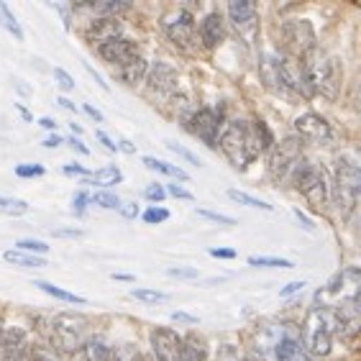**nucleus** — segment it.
Instances as JSON below:
<instances>
[{"instance_id":"39448f33","label":"nucleus","mask_w":361,"mask_h":361,"mask_svg":"<svg viewBox=\"0 0 361 361\" xmlns=\"http://www.w3.org/2000/svg\"><path fill=\"white\" fill-rule=\"evenodd\" d=\"M302 348L313 356H328L331 348H334V331H331V323H328V315L323 307H313L305 318V326H302Z\"/></svg>"},{"instance_id":"4d7b16f0","label":"nucleus","mask_w":361,"mask_h":361,"mask_svg":"<svg viewBox=\"0 0 361 361\" xmlns=\"http://www.w3.org/2000/svg\"><path fill=\"white\" fill-rule=\"evenodd\" d=\"M111 277L118 279V282H133V274H121V271H113Z\"/></svg>"},{"instance_id":"bb28decb","label":"nucleus","mask_w":361,"mask_h":361,"mask_svg":"<svg viewBox=\"0 0 361 361\" xmlns=\"http://www.w3.org/2000/svg\"><path fill=\"white\" fill-rule=\"evenodd\" d=\"M228 197L233 202H238V205H246V208H257V210H267V213H271L274 210V205H269V202L259 200V197H254V195L243 192V190H228Z\"/></svg>"},{"instance_id":"393cba45","label":"nucleus","mask_w":361,"mask_h":361,"mask_svg":"<svg viewBox=\"0 0 361 361\" xmlns=\"http://www.w3.org/2000/svg\"><path fill=\"white\" fill-rule=\"evenodd\" d=\"M0 26L6 28L8 34H13V39L16 42H23V28H21V23H18V18L13 16V11L0 0Z\"/></svg>"},{"instance_id":"7c9ffc66","label":"nucleus","mask_w":361,"mask_h":361,"mask_svg":"<svg viewBox=\"0 0 361 361\" xmlns=\"http://www.w3.org/2000/svg\"><path fill=\"white\" fill-rule=\"evenodd\" d=\"M16 249L18 251H26V254H34V257H44L49 251V246L39 238H21V241L16 243Z\"/></svg>"},{"instance_id":"864d4df0","label":"nucleus","mask_w":361,"mask_h":361,"mask_svg":"<svg viewBox=\"0 0 361 361\" xmlns=\"http://www.w3.org/2000/svg\"><path fill=\"white\" fill-rule=\"evenodd\" d=\"M54 236H59V238H67V236H82V231H54Z\"/></svg>"},{"instance_id":"f704fd0d","label":"nucleus","mask_w":361,"mask_h":361,"mask_svg":"<svg viewBox=\"0 0 361 361\" xmlns=\"http://www.w3.org/2000/svg\"><path fill=\"white\" fill-rule=\"evenodd\" d=\"M54 82L59 85L64 92L75 90V77H72L67 70H62V67H54Z\"/></svg>"},{"instance_id":"f03ea898","label":"nucleus","mask_w":361,"mask_h":361,"mask_svg":"<svg viewBox=\"0 0 361 361\" xmlns=\"http://www.w3.org/2000/svg\"><path fill=\"white\" fill-rule=\"evenodd\" d=\"M302 75H305L310 90L320 92L326 100H338L341 87H343V64L338 56L326 54L318 47L300 59Z\"/></svg>"},{"instance_id":"a18cd8bd","label":"nucleus","mask_w":361,"mask_h":361,"mask_svg":"<svg viewBox=\"0 0 361 361\" xmlns=\"http://www.w3.org/2000/svg\"><path fill=\"white\" fill-rule=\"evenodd\" d=\"M121 213H123V218H136L139 216V205L136 202H121Z\"/></svg>"},{"instance_id":"de8ad7c7","label":"nucleus","mask_w":361,"mask_h":361,"mask_svg":"<svg viewBox=\"0 0 361 361\" xmlns=\"http://www.w3.org/2000/svg\"><path fill=\"white\" fill-rule=\"evenodd\" d=\"M208 254L216 259H236V251L233 249H216V246H213V249H208Z\"/></svg>"},{"instance_id":"2eb2a0df","label":"nucleus","mask_w":361,"mask_h":361,"mask_svg":"<svg viewBox=\"0 0 361 361\" xmlns=\"http://www.w3.org/2000/svg\"><path fill=\"white\" fill-rule=\"evenodd\" d=\"M146 82H149V90L152 92H157L161 97H169L177 90V72L167 62H157L146 72Z\"/></svg>"},{"instance_id":"8fccbe9b","label":"nucleus","mask_w":361,"mask_h":361,"mask_svg":"<svg viewBox=\"0 0 361 361\" xmlns=\"http://www.w3.org/2000/svg\"><path fill=\"white\" fill-rule=\"evenodd\" d=\"M59 144H64V139L59 136V133H51V136H47V139H44V146H47V149H56Z\"/></svg>"},{"instance_id":"6ab92c4d","label":"nucleus","mask_w":361,"mask_h":361,"mask_svg":"<svg viewBox=\"0 0 361 361\" xmlns=\"http://www.w3.org/2000/svg\"><path fill=\"white\" fill-rule=\"evenodd\" d=\"M146 72H149L146 59L144 56H136V59H131V62L123 64V67H116V70H113V77H118L121 82L128 85V87H136V85L146 80Z\"/></svg>"},{"instance_id":"423d86ee","label":"nucleus","mask_w":361,"mask_h":361,"mask_svg":"<svg viewBox=\"0 0 361 361\" xmlns=\"http://www.w3.org/2000/svg\"><path fill=\"white\" fill-rule=\"evenodd\" d=\"M359 192H361L359 164H356L354 157L343 154L336 161V202H338V210H343V213L354 210L356 200H359Z\"/></svg>"},{"instance_id":"5701e85b","label":"nucleus","mask_w":361,"mask_h":361,"mask_svg":"<svg viewBox=\"0 0 361 361\" xmlns=\"http://www.w3.org/2000/svg\"><path fill=\"white\" fill-rule=\"evenodd\" d=\"M3 259H6L8 264L23 267V269H42V267H47V259L44 257H34V254H26V251H18V249L3 251Z\"/></svg>"},{"instance_id":"f257e3e1","label":"nucleus","mask_w":361,"mask_h":361,"mask_svg":"<svg viewBox=\"0 0 361 361\" xmlns=\"http://www.w3.org/2000/svg\"><path fill=\"white\" fill-rule=\"evenodd\" d=\"M218 146L226 154V159L233 164V169H249V164L259 159V154L269 152L274 146V136L267 128L264 121H228L221 128Z\"/></svg>"},{"instance_id":"a211bd4d","label":"nucleus","mask_w":361,"mask_h":361,"mask_svg":"<svg viewBox=\"0 0 361 361\" xmlns=\"http://www.w3.org/2000/svg\"><path fill=\"white\" fill-rule=\"evenodd\" d=\"M228 16L238 31H249L257 26V6L249 0H233L228 3Z\"/></svg>"},{"instance_id":"4c0bfd02","label":"nucleus","mask_w":361,"mask_h":361,"mask_svg":"<svg viewBox=\"0 0 361 361\" xmlns=\"http://www.w3.org/2000/svg\"><path fill=\"white\" fill-rule=\"evenodd\" d=\"M144 195H146V200H152V202H157V205H159V202L167 197V190H164V185L154 182V185H149V188L144 190Z\"/></svg>"},{"instance_id":"58836bf2","label":"nucleus","mask_w":361,"mask_h":361,"mask_svg":"<svg viewBox=\"0 0 361 361\" xmlns=\"http://www.w3.org/2000/svg\"><path fill=\"white\" fill-rule=\"evenodd\" d=\"M87 205H90V195L87 192H77L75 197H72V213H75V216H85Z\"/></svg>"},{"instance_id":"2f4dec72","label":"nucleus","mask_w":361,"mask_h":361,"mask_svg":"<svg viewBox=\"0 0 361 361\" xmlns=\"http://www.w3.org/2000/svg\"><path fill=\"white\" fill-rule=\"evenodd\" d=\"M141 218H144V223H149V226H157V223H164L169 218V210L161 208V205H152V208H146L144 213H141Z\"/></svg>"},{"instance_id":"6e6d98bb","label":"nucleus","mask_w":361,"mask_h":361,"mask_svg":"<svg viewBox=\"0 0 361 361\" xmlns=\"http://www.w3.org/2000/svg\"><path fill=\"white\" fill-rule=\"evenodd\" d=\"M39 126L47 128V131H56V121H51V118H42L39 121Z\"/></svg>"},{"instance_id":"b1692460","label":"nucleus","mask_w":361,"mask_h":361,"mask_svg":"<svg viewBox=\"0 0 361 361\" xmlns=\"http://www.w3.org/2000/svg\"><path fill=\"white\" fill-rule=\"evenodd\" d=\"M144 164L149 169H154V172H161V174H167V177H174V180H182V182L190 180V174L185 172V169H180L177 164H169V161L154 159V157H144Z\"/></svg>"},{"instance_id":"1a4fd4ad","label":"nucleus","mask_w":361,"mask_h":361,"mask_svg":"<svg viewBox=\"0 0 361 361\" xmlns=\"http://www.w3.org/2000/svg\"><path fill=\"white\" fill-rule=\"evenodd\" d=\"M295 131H298L300 141H310V144L326 146L334 141V128H331V123H328L320 113H313V111L298 116V121H295Z\"/></svg>"},{"instance_id":"603ef678","label":"nucleus","mask_w":361,"mask_h":361,"mask_svg":"<svg viewBox=\"0 0 361 361\" xmlns=\"http://www.w3.org/2000/svg\"><path fill=\"white\" fill-rule=\"evenodd\" d=\"M70 146H72V149H77V152H80V154H90V149H87V146H85L80 139H75V136H72V139H70Z\"/></svg>"},{"instance_id":"c756f323","label":"nucleus","mask_w":361,"mask_h":361,"mask_svg":"<svg viewBox=\"0 0 361 361\" xmlns=\"http://www.w3.org/2000/svg\"><path fill=\"white\" fill-rule=\"evenodd\" d=\"M131 298L141 300V302H164L169 300L167 292H159V290H146V287H133L131 290Z\"/></svg>"},{"instance_id":"a878e982","label":"nucleus","mask_w":361,"mask_h":361,"mask_svg":"<svg viewBox=\"0 0 361 361\" xmlns=\"http://www.w3.org/2000/svg\"><path fill=\"white\" fill-rule=\"evenodd\" d=\"M28 213V202L21 197H11V195H0V216L18 218Z\"/></svg>"},{"instance_id":"aec40b11","label":"nucleus","mask_w":361,"mask_h":361,"mask_svg":"<svg viewBox=\"0 0 361 361\" xmlns=\"http://www.w3.org/2000/svg\"><path fill=\"white\" fill-rule=\"evenodd\" d=\"M274 359L277 361H315L313 356L307 354L302 343L298 338H282L274 346Z\"/></svg>"},{"instance_id":"4be33fe9","label":"nucleus","mask_w":361,"mask_h":361,"mask_svg":"<svg viewBox=\"0 0 361 361\" xmlns=\"http://www.w3.org/2000/svg\"><path fill=\"white\" fill-rule=\"evenodd\" d=\"M34 287H39L42 292H47L49 298L62 300V302H70V305H87V300H85L82 295H75V292L64 290V287H56V285H51V282H44V279H36Z\"/></svg>"},{"instance_id":"0eeeda50","label":"nucleus","mask_w":361,"mask_h":361,"mask_svg":"<svg viewBox=\"0 0 361 361\" xmlns=\"http://www.w3.org/2000/svg\"><path fill=\"white\" fill-rule=\"evenodd\" d=\"M279 34H282L285 49L295 59H302V56L310 54L315 49V28H313V23L305 21V18H300V21H285L282 28H279Z\"/></svg>"},{"instance_id":"ddd939ff","label":"nucleus","mask_w":361,"mask_h":361,"mask_svg":"<svg viewBox=\"0 0 361 361\" xmlns=\"http://www.w3.org/2000/svg\"><path fill=\"white\" fill-rule=\"evenodd\" d=\"M0 361H31L28 341L21 328H3L0 331Z\"/></svg>"},{"instance_id":"6e6552de","label":"nucleus","mask_w":361,"mask_h":361,"mask_svg":"<svg viewBox=\"0 0 361 361\" xmlns=\"http://www.w3.org/2000/svg\"><path fill=\"white\" fill-rule=\"evenodd\" d=\"M188 128L200 141H205L210 149H216L223 128V116L213 108H200V111H192L188 116Z\"/></svg>"},{"instance_id":"c03bdc74","label":"nucleus","mask_w":361,"mask_h":361,"mask_svg":"<svg viewBox=\"0 0 361 361\" xmlns=\"http://www.w3.org/2000/svg\"><path fill=\"white\" fill-rule=\"evenodd\" d=\"M292 213H295V218H298V221L302 223V228H305V231H310V233H313V231H315V223L310 221V218H307L305 213H302V210H300V208H295V210H292Z\"/></svg>"},{"instance_id":"412c9836","label":"nucleus","mask_w":361,"mask_h":361,"mask_svg":"<svg viewBox=\"0 0 361 361\" xmlns=\"http://www.w3.org/2000/svg\"><path fill=\"white\" fill-rule=\"evenodd\" d=\"M123 182V172H121L116 164H105V167H100L97 172H90V177H87V185H97V188H113V185H121Z\"/></svg>"},{"instance_id":"c9c22d12","label":"nucleus","mask_w":361,"mask_h":361,"mask_svg":"<svg viewBox=\"0 0 361 361\" xmlns=\"http://www.w3.org/2000/svg\"><path fill=\"white\" fill-rule=\"evenodd\" d=\"M197 216L208 218L213 223H223V226H236V221L231 216H223V213H216V210H205V208H197Z\"/></svg>"},{"instance_id":"4468645a","label":"nucleus","mask_w":361,"mask_h":361,"mask_svg":"<svg viewBox=\"0 0 361 361\" xmlns=\"http://www.w3.org/2000/svg\"><path fill=\"white\" fill-rule=\"evenodd\" d=\"M118 36H123V28H121L118 18H113V16L95 18V21H90L87 28H85V42L92 44V47H103V44L113 42Z\"/></svg>"},{"instance_id":"ea45409f","label":"nucleus","mask_w":361,"mask_h":361,"mask_svg":"<svg viewBox=\"0 0 361 361\" xmlns=\"http://www.w3.org/2000/svg\"><path fill=\"white\" fill-rule=\"evenodd\" d=\"M164 190H167V195L177 197V200H195L192 192H190V190H185L182 185H177V182H174V185H169V188H164Z\"/></svg>"},{"instance_id":"09e8293b","label":"nucleus","mask_w":361,"mask_h":361,"mask_svg":"<svg viewBox=\"0 0 361 361\" xmlns=\"http://www.w3.org/2000/svg\"><path fill=\"white\" fill-rule=\"evenodd\" d=\"M82 108H85V113H87V116H90V118H95V123H103V113H100V111H97V108H95V105H90V103H85L82 105Z\"/></svg>"},{"instance_id":"f3484780","label":"nucleus","mask_w":361,"mask_h":361,"mask_svg":"<svg viewBox=\"0 0 361 361\" xmlns=\"http://www.w3.org/2000/svg\"><path fill=\"white\" fill-rule=\"evenodd\" d=\"M223 39H226V21H223V16L218 11H213V13H208L200 21V42L208 49H213Z\"/></svg>"},{"instance_id":"a19ab883","label":"nucleus","mask_w":361,"mask_h":361,"mask_svg":"<svg viewBox=\"0 0 361 361\" xmlns=\"http://www.w3.org/2000/svg\"><path fill=\"white\" fill-rule=\"evenodd\" d=\"M302 287H305V282H302V279H298V282H290V285H285L282 290H279V298H292V295L302 292Z\"/></svg>"},{"instance_id":"9b49d317","label":"nucleus","mask_w":361,"mask_h":361,"mask_svg":"<svg viewBox=\"0 0 361 361\" xmlns=\"http://www.w3.org/2000/svg\"><path fill=\"white\" fill-rule=\"evenodd\" d=\"M152 351L157 356V361H182V336L167 326L154 328Z\"/></svg>"},{"instance_id":"cd10ccee","label":"nucleus","mask_w":361,"mask_h":361,"mask_svg":"<svg viewBox=\"0 0 361 361\" xmlns=\"http://www.w3.org/2000/svg\"><path fill=\"white\" fill-rule=\"evenodd\" d=\"M90 205H97V208H103V210H118L121 197L108 192V190H97L95 195H90Z\"/></svg>"},{"instance_id":"bf43d9fd","label":"nucleus","mask_w":361,"mask_h":361,"mask_svg":"<svg viewBox=\"0 0 361 361\" xmlns=\"http://www.w3.org/2000/svg\"><path fill=\"white\" fill-rule=\"evenodd\" d=\"M70 128H72V133H82V126L80 123H70Z\"/></svg>"},{"instance_id":"72a5a7b5","label":"nucleus","mask_w":361,"mask_h":361,"mask_svg":"<svg viewBox=\"0 0 361 361\" xmlns=\"http://www.w3.org/2000/svg\"><path fill=\"white\" fill-rule=\"evenodd\" d=\"M167 149H169L172 154H177L180 159L188 161V164H195V167H200V159H197V157H195V154L190 152V149H185L182 144H174V141H167Z\"/></svg>"},{"instance_id":"20e7f679","label":"nucleus","mask_w":361,"mask_h":361,"mask_svg":"<svg viewBox=\"0 0 361 361\" xmlns=\"http://www.w3.org/2000/svg\"><path fill=\"white\" fill-rule=\"evenodd\" d=\"M292 180H295V188L300 190V195L310 202V208L320 210L323 205H328L331 200V188H328L326 172L310 161L300 159L295 167H292Z\"/></svg>"},{"instance_id":"49530a36","label":"nucleus","mask_w":361,"mask_h":361,"mask_svg":"<svg viewBox=\"0 0 361 361\" xmlns=\"http://www.w3.org/2000/svg\"><path fill=\"white\" fill-rule=\"evenodd\" d=\"M64 174H70V177H90V172H87V169L82 167V164H67V167H64Z\"/></svg>"},{"instance_id":"7ed1b4c3","label":"nucleus","mask_w":361,"mask_h":361,"mask_svg":"<svg viewBox=\"0 0 361 361\" xmlns=\"http://www.w3.org/2000/svg\"><path fill=\"white\" fill-rule=\"evenodd\" d=\"M49 334H51V343L64 354L82 351L92 341L90 320L82 313H56L49 320Z\"/></svg>"},{"instance_id":"37998d69","label":"nucleus","mask_w":361,"mask_h":361,"mask_svg":"<svg viewBox=\"0 0 361 361\" xmlns=\"http://www.w3.org/2000/svg\"><path fill=\"white\" fill-rule=\"evenodd\" d=\"M95 136H97V141H100V144L108 149V152H118V144H116V141H113L105 131H95Z\"/></svg>"},{"instance_id":"3c124183","label":"nucleus","mask_w":361,"mask_h":361,"mask_svg":"<svg viewBox=\"0 0 361 361\" xmlns=\"http://www.w3.org/2000/svg\"><path fill=\"white\" fill-rule=\"evenodd\" d=\"M172 320H180V323H190V326H195V323H197V318H195V315L180 313V310H177V313H172Z\"/></svg>"},{"instance_id":"5fc2aeb1","label":"nucleus","mask_w":361,"mask_h":361,"mask_svg":"<svg viewBox=\"0 0 361 361\" xmlns=\"http://www.w3.org/2000/svg\"><path fill=\"white\" fill-rule=\"evenodd\" d=\"M56 103L62 105L64 111H77V108H75V103H72V100H67V97H56Z\"/></svg>"},{"instance_id":"f8f14e48","label":"nucleus","mask_w":361,"mask_h":361,"mask_svg":"<svg viewBox=\"0 0 361 361\" xmlns=\"http://www.w3.org/2000/svg\"><path fill=\"white\" fill-rule=\"evenodd\" d=\"M97 54L103 56L105 62L116 70V67H123V64H128L131 59L141 56V49H139V44L133 42V39L118 36V39H113V42L103 44V47H97Z\"/></svg>"},{"instance_id":"dca6fc26","label":"nucleus","mask_w":361,"mask_h":361,"mask_svg":"<svg viewBox=\"0 0 361 361\" xmlns=\"http://www.w3.org/2000/svg\"><path fill=\"white\" fill-rule=\"evenodd\" d=\"M164 28H167V36L169 42L177 44V47L182 49H190V44L195 42V21L190 13H177L174 18H169L167 23H164Z\"/></svg>"},{"instance_id":"9d476101","label":"nucleus","mask_w":361,"mask_h":361,"mask_svg":"<svg viewBox=\"0 0 361 361\" xmlns=\"http://www.w3.org/2000/svg\"><path fill=\"white\" fill-rule=\"evenodd\" d=\"M300 144L302 141L298 136H290L279 146H271V157H269V174L274 180H282L292 172V167L300 161Z\"/></svg>"},{"instance_id":"c85d7f7f","label":"nucleus","mask_w":361,"mask_h":361,"mask_svg":"<svg viewBox=\"0 0 361 361\" xmlns=\"http://www.w3.org/2000/svg\"><path fill=\"white\" fill-rule=\"evenodd\" d=\"M249 267H264V269H292L290 259L279 257H249Z\"/></svg>"},{"instance_id":"13d9d810","label":"nucleus","mask_w":361,"mask_h":361,"mask_svg":"<svg viewBox=\"0 0 361 361\" xmlns=\"http://www.w3.org/2000/svg\"><path fill=\"white\" fill-rule=\"evenodd\" d=\"M118 149H121V152H126V154H133V152H136V149H133V146L131 144H128V141H121V144H118Z\"/></svg>"},{"instance_id":"052dcab7","label":"nucleus","mask_w":361,"mask_h":361,"mask_svg":"<svg viewBox=\"0 0 361 361\" xmlns=\"http://www.w3.org/2000/svg\"><path fill=\"white\" fill-rule=\"evenodd\" d=\"M34 361H51V359H49L47 354H36V356H34Z\"/></svg>"},{"instance_id":"680f3d73","label":"nucleus","mask_w":361,"mask_h":361,"mask_svg":"<svg viewBox=\"0 0 361 361\" xmlns=\"http://www.w3.org/2000/svg\"><path fill=\"white\" fill-rule=\"evenodd\" d=\"M249 361H264L262 356H249Z\"/></svg>"},{"instance_id":"79ce46f5","label":"nucleus","mask_w":361,"mask_h":361,"mask_svg":"<svg viewBox=\"0 0 361 361\" xmlns=\"http://www.w3.org/2000/svg\"><path fill=\"white\" fill-rule=\"evenodd\" d=\"M216 361H241V356H238V351L233 346H221Z\"/></svg>"},{"instance_id":"473e14b6","label":"nucleus","mask_w":361,"mask_h":361,"mask_svg":"<svg viewBox=\"0 0 361 361\" xmlns=\"http://www.w3.org/2000/svg\"><path fill=\"white\" fill-rule=\"evenodd\" d=\"M47 169L42 164H18L16 167V177H21V180H34V177H44Z\"/></svg>"},{"instance_id":"e433bc0d","label":"nucleus","mask_w":361,"mask_h":361,"mask_svg":"<svg viewBox=\"0 0 361 361\" xmlns=\"http://www.w3.org/2000/svg\"><path fill=\"white\" fill-rule=\"evenodd\" d=\"M167 274L172 279H197V269L195 267H169Z\"/></svg>"}]
</instances>
